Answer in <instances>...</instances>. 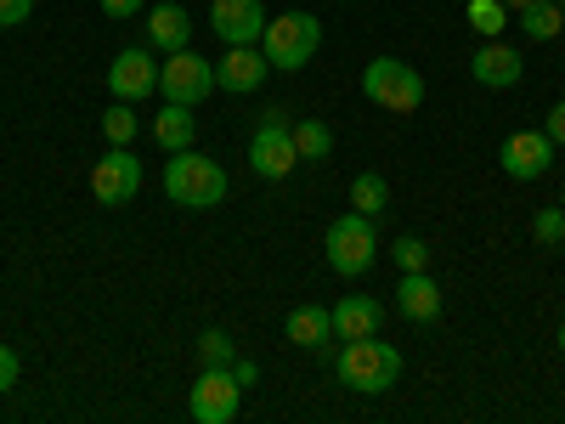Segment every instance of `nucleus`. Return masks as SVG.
<instances>
[{"instance_id": "obj_4", "label": "nucleus", "mask_w": 565, "mask_h": 424, "mask_svg": "<svg viewBox=\"0 0 565 424\" xmlns=\"http://www.w3.org/2000/svg\"><path fill=\"white\" fill-rule=\"evenodd\" d=\"M362 91L373 97V108H391V114H413L424 103V80L402 57H373L362 68Z\"/></svg>"}, {"instance_id": "obj_20", "label": "nucleus", "mask_w": 565, "mask_h": 424, "mask_svg": "<svg viewBox=\"0 0 565 424\" xmlns=\"http://www.w3.org/2000/svg\"><path fill=\"white\" fill-rule=\"evenodd\" d=\"M295 153L300 165H322V159H334V130H328L322 119H295Z\"/></svg>"}, {"instance_id": "obj_34", "label": "nucleus", "mask_w": 565, "mask_h": 424, "mask_svg": "<svg viewBox=\"0 0 565 424\" xmlns=\"http://www.w3.org/2000/svg\"><path fill=\"white\" fill-rule=\"evenodd\" d=\"M554 340H559V357H565V317H559V335Z\"/></svg>"}, {"instance_id": "obj_16", "label": "nucleus", "mask_w": 565, "mask_h": 424, "mask_svg": "<svg viewBox=\"0 0 565 424\" xmlns=\"http://www.w3.org/2000/svg\"><path fill=\"white\" fill-rule=\"evenodd\" d=\"M396 311H402L407 322H436V317H441L436 277H430V272H402V283H396Z\"/></svg>"}, {"instance_id": "obj_12", "label": "nucleus", "mask_w": 565, "mask_h": 424, "mask_svg": "<svg viewBox=\"0 0 565 424\" xmlns=\"http://www.w3.org/2000/svg\"><path fill=\"white\" fill-rule=\"evenodd\" d=\"M266 74H271V63H266L260 45H226V57L215 63V85L232 91V97H249V91H260Z\"/></svg>"}, {"instance_id": "obj_33", "label": "nucleus", "mask_w": 565, "mask_h": 424, "mask_svg": "<svg viewBox=\"0 0 565 424\" xmlns=\"http://www.w3.org/2000/svg\"><path fill=\"white\" fill-rule=\"evenodd\" d=\"M503 7H509V12H521V7H532V0H503Z\"/></svg>"}, {"instance_id": "obj_25", "label": "nucleus", "mask_w": 565, "mask_h": 424, "mask_svg": "<svg viewBox=\"0 0 565 424\" xmlns=\"http://www.w3.org/2000/svg\"><path fill=\"white\" fill-rule=\"evenodd\" d=\"M136 114L130 108H103V136L114 141V148H130V141H136Z\"/></svg>"}, {"instance_id": "obj_32", "label": "nucleus", "mask_w": 565, "mask_h": 424, "mask_svg": "<svg viewBox=\"0 0 565 424\" xmlns=\"http://www.w3.org/2000/svg\"><path fill=\"white\" fill-rule=\"evenodd\" d=\"M232 373H238V385H244V391L260 380V368H255V362H232Z\"/></svg>"}, {"instance_id": "obj_23", "label": "nucleus", "mask_w": 565, "mask_h": 424, "mask_svg": "<svg viewBox=\"0 0 565 424\" xmlns=\"http://www.w3.org/2000/svg\"><path fill=\"white\" fill-rule=\"evenodd\" d=\"M199 362H204V368H226V362H238V346H232L226 328H204V335H199Z\"/></svg>"}, {"instance_id": "obj_19", "label": "nucleus", "mask_w": 565, "mask_h": 424, "mask_svg": "<svg viewBox=\"0 0 565 424\" xmlns=\"http://www.w3.org/2000/svg\"><path fill=\"white\" fill-rule=\"evenodd\" d=\"M193 136H199V119H193V108H159V119H153V141L164 153H181V148H193Z\"/></svg>"}, {"instance_id": "obj_28", "label": "nucleus", "mask_w": 565, "mask_h": 424, "mask_svg": "<svg viewBox=\"0 0 565 424\" xmlns=\"http://www.w3.org/2000/svg\"><path fill=\"white\" fill-rule=\"evenodd\" d=\"M29 12H34V0H0V29L29 23Z\"/></svg>"}, {"instance_id": "obj_30", "label": "nucleus", "mask_w": 565, "mask_h": 424, "mask_svg": "<svg viewBox=\"0 0 565 424\" xmlns=\"http://www.w3.org/2000/svg\"><path fill=\"white\" fill-rule=\"evenodd\" d=\"M543 130H548L554 148H565V103H554V108H548V125H543Z\"/></svg>"}, {"instance_id": "obj_10", "label": "nucleus", "mask_w": 565, "mask_h": 424, "mask_svg": "<svg viewBox=\"0 0 565 424\" xmlns=\"http://www.w3.org/2000/svg\"><path fill=\"white\" fill-rule=\"evenodd\" d=\"M108 91L114 103H148L159 91V63L148 57V45H130V52H119L108 63Z\"/></svg>"}, {"instance_id": "obj_17", "label": "nucleus", "mask_w": 565, "mask_h": 424, "mask_svg": "<svg viewBox=\"0 0 565 424\" xmlns=\"http://www.w3.org/2000/svg\"><path fill=\"white\" fill-rule=\"evenodd\" d=\"M193 40V18H186V7H175V0H159V7H148V45H159V52H181V45Z\"/></svg>"}, {"instance_id": "obj_24", "label": "nucleus", "mask_w": 565, "mask_h": 424, "mask_svg": "<svg viewBox=\"0 0 565 424\" xmlns=\"http://www.w3.org/2000/svg\"><path fill=\"white\" fill-rule=\"evenodd\" d=\"M463 18L476 23V34L498 40V34H503V23H509V7H503V0H469V12H463Z\"/></svg>"}, {"instance_id": "obj_3", "label": "nucleus", "mask_w": 565, "mask_h": 424, "mask_svg": "<svg viewBox=\"0 0 565 424\" xmlns=\"http://www.w3.org/2000/svg\"><path fill=\"white\" fill-rule=\"evenodd\" d=\"M322 45V23L311 12H282V18H266V34H260V52L271 68L282 74H300Z\"/></svg>"}, {"instance_id": "obj_27", "label": "nucleus", "mask_w": 565, "mask_h": 424, "mask_svg": "<svg viewBox=\"0 0 565 424\" xmlns=\"http://www.w3.org/2000/svg\"><path fill=\"white\" fill-rule=\"evenodd\" d=\"M532 239L548 244V250L565 244V210H537V215H532Z\"/></svg>"}, {"instance_id": "obj_5", "label": "nucleus", "mask_w": 565, "mask_h": 424, "mask_svg": "<svg viewBox=\"0 0 565 424\" xmlns=\"http://www.w3.org/2000/svg\"><path fill=\"white\" fill-rule=\"evenodd\" d=\"M210 91H215V63L199 57L193 45H181V52H170V57L159 63V97H164V103L199 108Z\"/></svg>"}, {"instance_id": "obj_2", "label": "nucleus", "mask_w": 565, "mask_h": 424, "mask_svg": "<svg viewBox=\"0 0 565 424\" xmlns=\"http://www.w3.org/2000/svg\"><path fill=\"white\" fill-rule=\"evenodd\" d=\"M164 193H170V204H181V210H215V204L226 199V170H221L210 153L181 148V153H170V165H164Z\"/></svg>"}, {"instance_id": "obj_9", "label": "nucleus", "mask_w": 565, "mask_h": 424, "mask_svg": "<svg viewBox=\"0 0 565 424\" xmlns=\"http://www.w3.org/2000/svg\"><path fill=\"white\" fill-rule=\"evenodd\" d=\"M90 193H97L108 210L130 204V199L141 193V159H136L130 148H114V153H103V159H97V170H90Z\"/></svg>"}, {"instance_id": "obj_14", "label": "nucleus", "mask_w": 565, "mask_h": 424, "mask_svg": "<svg viewBox=\"0 0 565 424\" xmlns=\"http://www.w3.org/2000/svg\"><path fill=\"white\" fill-rule=\"evenodd\" d=\"M469 74H476V85H487V91H509V85H521L526 57L514 52V45H503V40H487L481 52L469 57Z\"/></svg>"}, {"instance_id": "obj_15", "label": "nucleus", "mask_w": 565, "mask_h": 424, "mask_svg": "<svg viewBox=\"0 0 565 424\" xmlns=\"http://www.w3.org/2000/svg\"><path fill=\"white\" fill-rule=\"evenodd\" d=\"M328 311H334V340H367V335H380V322H385V306L373 295H345Z\"/></svg>"}, {"instance_id": "obj_6", "label": "nucleus", "mask_w": 565, "mask_h": 424, "mask_svg": "<svg viewBox=\"0 0 565 424\" xmlns=\"http://www.w3.org/2000/svg\"><path fill=\"white\" fill-rule=\"evenodd\" d=\"M295 165H300V153H295V130H289V119H282L277 108H266L260 125H255V136H249V170L266 176V181H282Z\"/></svg>"}, {"instance_id": "obj_26", "label": "nucleus", "mask_w": 565, "mask_h": 424, "mask_svg": "<svg viewBox=\"0 0 565 424\" xmlns=\"http://www.w3.org/2000/svg\"><path fill=\"white\" fill-rule=\"evenodd\" d=\"M391 255H396V266H402V272H424V266H430V244H424L418 232L396 239V244H391Z\"/></svg>"}, {"instance_id": "obj_1", "label": "nucleus", "mask_w": 565, "mask_h": 424, "mask_svg": "<svg viewBox=\"0 0 565 424\" xmlns=\"http://www.w3.org/2000/svg\"><path fill=\"white\" fill-rule=\"evenodd\" d=\"M334 380L345 391H362V396H385L396 380H402V351L385 346V340H340V357H334Z\"/></svg>"}, {"instance_id": "obj_21", "label": "nucleus", "mask_w": 565, "mask_h": 424, "mask_svg": "<svg viewBox=\"0 0 565 424\" xmlns=\"http://www.w3.org/2000/svg\"><path fill=\"white\" fill-rule=\"evenodd\" d=\"M385 204H391V187H385V176L362 170V176L351 181V210H356V215H367V221H380V215H385Z\"/></svg>"}, {"instance_id": "obj_35", "label": "nucleus", "mask_w": 565, "mask_h": 424, "mask_svg": "<svg viewBox=\"0 0 565 424\" xmlns=\"http://www.w3.org/2000/svg\"><path fill=\"white\" fill-rule=\"evenodd\" d=\"M559 210H565V199H559Z\"/></svg>"}, {"instance_id": "obj_31", "label": "nucleus", "mask_w": 565, "mask_h": 424, "mask_svg": "<svg viewBox=\"0 0 565 424\" xmlns=\"http://www.w3.org/2000/svg\"><path fill=\"white\" fill-rule=\"evenodd\" d=\"M141 7H148V0H103L108 18H141Z\"/></svg>"}, {"instance_id": "obj_22", "label": "nucleus", "mask_w": 565, "mask_h": 424, "mask_svg": "<svg viewBox=\"0 0 565 424\" xmlns=\"http://www.w3.org/2000/svg\"><path fill=\"white\" fill-rule=\"evenodd\" d=\"M521 29H526L532 40H554V34L565 29V12L554 7V0H532V7H521Z\"/></svg>"}, {"instance_id": "obj_13", "label": "nucleus", "mask_w": 565, "mask_h": 424, "mask_svg": "<svg viewBox=\"0 0 565 424\" xmlns=\"http://www.w3.org/2000/svg\"><path fill=\"white\" fill-rule=\"evenodd\" d=\"M503 170L514 176V181H537L548 165H554V141H548V130H514L509 141H503Z\"/></svg>"}, {"instance_id": "obj_7", "label": "nucleus", "mask_w": 565, "mask_h": 424, "mask_svg": "<svg viewBox=\"0 0 565 424\" xmlns=\"http://www.w3.org/2000/svg\"><path fill=\"white\" fill-rule=\"evenodd\" d=\"M373 221L367 215H340V221H328V266H334L340 277H362L373 266Z\"/></svg>"}, {"instance_id": "obj_29", "label": "nucleus", "mask_w": 565, "mask_h": 424, "mask_svg": "<svg viewBox=\"0 0 565 424\" xmlns=\"http://www.w3.org/2000/svg\"><path fill=\"white\" fill-rule=\"evenodd\" d=\"M18 368H23L18 351H12V346H0V391H12V385H18Z\"/></svg>"}, {"instance_id": "obj_18", "label": "nucleus", "mask_w": 565, "mask_h": 424, "mask_svg": "<svg viewBox=\"0 0 565 424\" xmlns=\"http://www.w3.org/2000/svg\"><path fill=\"white\" fill-rule=\"evenodd\" d=\"M282 335H289L295 346L322 351L328 340H334V311H328V306H295V311H289V322H282Z\"/></svg>"}, {"instance_id": "obj_11", "label": "nucleus", "mask_w": 565, "mask_h": 424, "mask_svg": "<svg viewBox=\"0 0 565 424\" xmlns=\"http://www.w3.org/2000/svg\"><path fill=\"white\" fill-rule=\"evenodd\" d=\"M210 29L221 34V45H260L266 7L260 0H210Z\"/></svg>"}, {"instance_id": "obj_8", "label": "nucleus", "mask_w": 565, "mask_h": 424, "mask_svg": "<svg viewBox=\"0 0 565 424\" xmlns=\"http://www.w3.org/2000/svg\"><path fill=\"white\" fill-rule=\"evenodd\" d=\"M238 396H244V385H238V373H232V362L226 368H204L193 380V418L199 424L238 418Z\"/></svg>"}]
</instances>
